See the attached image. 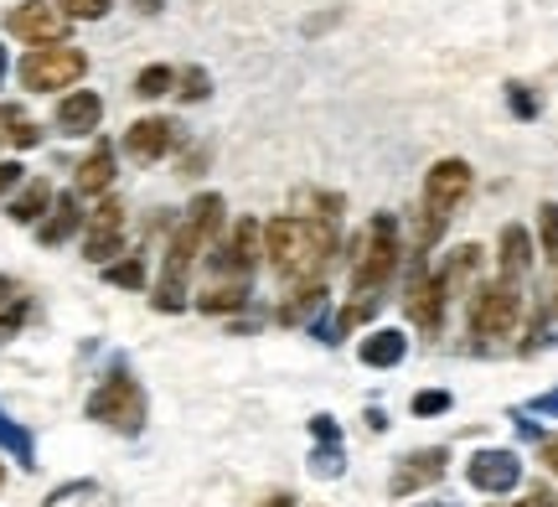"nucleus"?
Returning <instances> with one entry per match:
<instances>
[{
	"label": "nucleus",
	"mask_w": 558,
	"mask_h": 507,
	"mask_svg": "<svg viewBox=\"0 0 558 507\" xmlns=\"http://www.w3.org/2000/svg\"><path fill=\"white\" fill-rule=\"evenodd\" d=\"M320 213H284L275 224H264V259L279 280L290 285H320V269L337 254V213L341 197H316Z\"/></svg>",
	"instance_id": "1"
},
{
	"label": "nucleus",
	"mask_w": 558,
	"mask_h": 507,
	"mask_svg": "<svg viewBox=\"0 0 558 507\" xmlns=\"http://www.w3.org/2000/svg\"><path fill=\"white\" fill-rule=\"evenodd\" d=\"M357 358L367 367H399L403 358H409V337H403V331H393V326H383V331H373V337H362Z\"/></svg>",
	"instance_id": "19"
},
{
	"label": "nucleus",
	"mask_w": 558,
	"mask_h": 507,
	"mask_svg": "<svg viewBox=\"0 0 558 507\" xmlns=\"http://www.w3.org/2000/svg\"><path fill=\"white\" fill-rule=\"evenodd\" d=\"M171 145H177V124L160 120V114H150V120H135L130 130H124V156H130V161H140V166L160 161Z\"/></svg>",
	"instance_id": "14"
},
{
	"label": "nucleus",
	"mask_w": 558,
	"mask_h": 507,
	"mask_svg": "<svg viewBox=\"0 0 558 507\" xmlns=\"http://www.w3.org/2000/svg\"><path fill=\"white\" fill-rule=\"evenodd\" d=\"M527 269H533V239H527V228L522 224H507L497 239V280H512L522 285L527 280Z\"/></svg>",
	"instance_id": "15"
},
{
	"label": "nucleus",
	"mask_w": 558,
	"mask_h": 507,
	"mask_svg": "<svg viewBox=\"0 0 558 507\" xmlns=\"http://www.w3.org/2000/svg\"><path fill=\"white\" fill-rule=\"evenodd\" d=\"M21 322H26V305H5V311H0V342H5V337H16L21 331Z\"/></svg>",
	"instance_id": "33"
},
{
	"label": "nucleus",
	"mask_w": 558,
	"mask_h": 507,
	"mask_svg": "<svg viewBox=\"0 0 558 507\" xmlns=\"http://www.w3.org/2000/svg\"><path fill=\"white\" fill-rule=\"evenodd\" d=\"M114 186V145H94L88 156L78 161V177H73V192L78 197H104Z\"/></svg>",
	"instance_id": "18"
},
{
	"label": "nucleus",
	"mask_w": 558,
	"mask_h": 507,
	"mask_svg": "<svg viewBox=\"0 0 558 507\" xmlns=\"http://www.w3.org/2000/svg\"><path fill=\"white\" fill-rule=\"evenodd\" d=\"M21 88H32V94H58V88H73V83L88 73V58H83L78 47H37V52H26L21 58Z\"/></svg>",
	"instance_id": "7"
},
{
	"label": "nucleus",
	"mask_w": 558,
	"mask_h": 507,
	"mask_svg": "<svg viewBox=\"0 0 558 507\" xmlns=\"http://www.w3.org/2000/svg\"><path fill=\"white\" fill-rule=\"evenodd\" d=\"M222 233V197L218 192H202L197 203L186 207V218L171 233V249H166V269H160L156 285V311H181L186 305V275L192 264L213 249V239Z\"/></svg>",
	"instance_id": "3"
},
{
	"label": "nucleus",
	"mask_w": 558,
	"mask_h": 507,
	"mask_svg": "<svg viewBox=\"0 0 558 507\" xmlns=\"http://www.w3.org/2000/svg\"><path fill=\"white\" fill-rule=\"evenodd\" d=\"M104 280H109V285H120V290H140V285H145V264H140V259L104 264Z\"/></svg>",
	"instance_id": "25"
},
{
	"label": "nucleus",
	"mask_w": 558,
	"mask_h": 507,
	"mask_svg": "<svg viewBox=\"0 0 558 507\" xmlns=\"http://www.w3.org/2000/svg\"><path fill=\"white\" fill-rule=\"evenodd\" d=\"M0 79H5V47H0Z\"/></svg>",
	"instance_id": "43"
},
{
	"label": "nucleus",
	"mask_w": 558,
	"mask_h": 507,
	"mask_svg": "<svg viewBox=\"0 0 558 507\" xmlns=\"http://www.w3.org/2000/svg\"><path fill=\"white\" fill-rule=\"evenodd\" d=\"M507 99H512V114H522V120H533V114H538V99H533L522 83H507Z\"/></svg>",
	"instance_id": "32"
},
{
	"label": "nucleus",
	"mask_w": 558,
	"mask_h": 507,
	"mask_svg": "<svg viewBox=\"0 0 558 507\" xmlns=\"http://www.w3.org/2000/svg\"><path fill=\"white\" fill-rule=\"evenodd\" d=\"M11 295H16V290H11V280H5V275H0V311L11 305Z\"/></svg>",
	"instance_id": "39"
},
{
	"label": "nucleus",
	"mask_w": 558,
	"mask_h": 507,
	"mask_svg": "<svg viewBox=\"0 0 558 507\" xmlns=\"http://www.w3.org/2000/svg\"><path fill=\"white\" fill-rule=\"evenodd\" d=\"M243 301H248V285H207L197 295L202 311H239Z\"/></svg>",
	"instance_id": "24"
},
{
	"label": "nucleus",
	"mask_w": 558,
	"mask_h": 507,
	"mask_svg": "<svg viewBox=\"0 0 558 507\" xmlns=\"http://www.w3.org/2000/svg\"><path fill=\"white\" fill-rule=\"evenodd\" d=\"M418 507H460V503H450V497H439V503H418Z\"/></svg>",
	"instance_id": "41"
},
{
	"label": "nucleus",
	"mask_w": 558,
	"mask_h": 507,
	"mask_svg": "<svg viewBox=\"0 0 558 507\" xmlns=\"http://www.w3.org/2000/svg\"><path fill=\"white\" fill-rule=\"evenodd\" d=\"M450 409V394L445 388H424V394H414V414H445Z\"/></svg>",
	"instance_id": "31"
},
{
	"label": "nucleus",
	"mask_w": 558,
	"mask_h": 507,
	"mask_svg": "<svg viewBox=\"0 0 558 507\" xmlns=\"http://www.w3.org/2000/svg\"><path fill=\"white\" fill-rule=\"evenodd\" d=\"M538 239H543V254H554L558 259V203L538 207Z\"/></svg>",
	"instance_id": "28"
},
{
	"label": "nucleus",
	"mask_w": 558,
	"mask_h": 507,
	"mask_svg": "<svg viewBox=\"0 0 558 507\" xmlns=\"http://www.w3.org/2000/svg\"><path fill=\"white\" fill-rule=\"evenodd\" d=\"M512 507H558V503H554V497H548L543 487H533L527 497H522V503H512Z\"/></svg>",
	"instance_id": "36"
},
{
	"label": "nucleus",
	"mask_w": 558,
	"mask_h": 507,
	"mask_svg": "<svg viewBox=\"0 0 558 507\" xmlns=\"http://www.w3.org/2000/svg\"><path fill=\"white\" fill-rule=\"evenodd\" d=\"M124 244V207L114 197H104L94 213H88V233H83V254L88 264H109Z\"/></svg>",
	"instance_id": "12"
},
{
	"label": "nucleus",
	"mask_w": 558,
	"mask_h": 507,
	"mask_svg": "<svg viewBox=\"0 0 558 507\" xmlns=\"http://www.w3.org/2000/svg\"><path fill=\"white\" fill-rule=\"evenodd\" d=\"M5 120H11V141H16V145H26V150H32V145L41 141V130H37L32 120H26L21 109H5Z\"/></svg>",
	"instance_id": "30"
},
{
	"label": "nucleus",
	"mask_w": 558,
	"mask_h": 507,
	"mask_svg": "<svg viewBox=\"0 0 558 507\" xmlns=\"http://www.w3.org/2000/svg\"><path fill=\"white\" fill-rule=\"evenodd\" d=\"M171 88H177V68H166V62H150V68H140L135 73L140 99H160V94H171Z\"/></svg>",
	"instance_id": "23"
},
{
	"label": "nucleus",
	"mask_w": 558,
	"mask_h": 507,
	"mask_svg": "<svg viewBox=\"0 0 558 507\" xmlns=\"http://www.w3.org/2000/svg\"><path fill=\"white\" fill-rule=\"evenodd\" d=\"M109 5L114 0H58V11L68 21H99V16H109Z\"/></svg>",
	"instance_id": "26"
},
{
	"label": "nucleus",
	"mask_w": 558,
	"mask_h": 507,
	"mask_svg": "<svg viewBox=\"0 0 558 507\" xmlns=\"http://www.w3.org/2000/svg\"><path fill=\"white\" fill-rule=\"evenodd\" d=\"M11 141V120H5V109H0V145Z\"/></svg>",
	"instance_id": "40"
},
{
	"label": "nucleus",
	"mask_w": 558,
	"mask_h": 507,
	"mask_svg": "<svg viewBox=\"0 0 558 507\" xmlns=\"http://www.w3.org/2000/svg\"><path fill=\"white\" fill-rule=\"evenodd\" d=\"M264 228L254 224V218H239L233 224V233L218 244V254H213V275L218 280L213 285H248V275H254V264H259L264 254Z\"/></svg>",
	"instance_id": "8"
},
{
	"label": "nucleus",
	"mask_w": 558,
	"mask_h": 507,
	"mask_svg": "<svg viewBox=\"0 0 558 507\" xmlns=\"http://www.w3.org/2000/svg\"><path fill=\"white\" fill-rule=\"evenodd\" d=\"M465 476H471V487L486 492V497H507V492H518V482H522V461L512 450H476Z\"/></svg>",
	"instance_id": "11"
},
{
	"label": "nucleus",
	"mask_w": 558,
	"mask_h": 507,
	"mask_svg": "<svg viewBox=\"0 0 558 507\" xmlns=\"http://www.w3.org/2000/svg\"><path fill=\"white\" fill-rule=\"evenodd\" d=\"M399 254H403V239H399V218L393 213H378L373 224H367V233L357 239V264H352V301H347V311H341L337 322V337H347L357 322H367L373 311L383 305V290L393 285V275H399ZM331 337V342H337Z\"/></svg>",
	"instance_id": "2"
},
{
	"label": "nucleus",
	"mask_w": 558,
	"mask_h": 507,
	"mask_svg": "<svg viewBox=\"0 0 558 507\" xmlns=\"http://www.w3.org/2000/svg\"><path fill=\"white\" fill-rule=\"evenodd\" d=\"M83 228V213H78V192H62V197H52V207H47V218L37 224V239L47 249L68 244L73 233Z\"/></svg>",
	"instance_id": "17"
},
{
	"label": "nucleus",
	"mask_w": 558,
	"mask_h": 507,
	"mask_svg": "<svg viewBox=\"0 0 558 507\" xmlns=\"http://www.w3.org/2000/svg\"><path fill=\"white\" fill-rule=\"evenodd\" d=\"M5 32L26 47H58L68 37V16L58 11V0H21L5 16Z\"/></svg>",
	"instance_id": "9"
},
{
	"label": "nucleus",
	"mask_w": 558,
	"mask_h": 507,
	"mask_svg": "<svg viewBox=\"0 0 558 507\" xmlns=\"http://www.w3.org/2000/svg\"><path fill=\"white\" fill-rule=\"evenodd\" d=\"M47 207H52V186L32 182L16 203H11V224H41V213H47Z\"/></svg>",
	"instance_id": "22"
},
{
	"label": "nucleus",
	"mask_w": 558,
	"mask_h": 507,
	"mask_svg": "<svg viewBox=\"0 0 558 507\" xmlns=\"http://www.w3.org/2000/svg\"><path fill=\"white\" fill-rule=\"evenodd\" d=\"M104 120V99L94 88H73L68 99L58 104V130L62 135H94Z\"/></svg>",
	"instance_id": "16"
},
{
	"label": "nucleus",
	"mask_w": 558,
	"mask_h": 507,
	"mask_svg": "<svg viewBox=\"0 0 558 507\" xmlns=\"http://www.w3.org/2000/svg\"><path fill=\"white\" fill-rule=\"evenodd\" d=\"M16 186H21V166L0 161V197H5V192H16Z\"/></svg>",
	"instance_id": "34"
},
{
	"label": "nucleus",
	"mask_w": 558,
	"mask_h": 507,
	"mask_svg": "<svg viewBox=\"0 0 558 507\" xmlns=\"http://www.w3.org/2000/svg\"><path fill=\"white\" fill-rule=\"evenodd\" d=\"M471 186H476L471 161L445 156V161L429 166V177H424V233H418V249H429L439 233L450 228V218L460 213V203L471 197Z\"/></svg>",
	"instance_id": "4"
},
{
	"label": "nucleus",
	"mask_w": 558,
	"mask_h": 507,
	"mask_svg": "<svg viewBox=\"0 0 558 507\" xmlns=\"http://www.w3.org/2000/svg\"><path fill=\"white\" fill-rule=\"evenodd\" d=\"M558 264V259H554ZM554 316H558V269H554Z\"/></svg>",
	"instance_id": "42"
},
{
	"label": "nucleus",
	"mask_w": 558,
	"mask_h": 507,
	"mask_svg": "<svg viewBox=\"0 0 558 507\" xmlns=\"http://www.w3.org/2000/svg\"><path fill=\"white\" fill-rule=\"evenodd\" d=\"M177 94L186 104H197V99H207V94H213V83H207V73H202V68H186V73H177Z\"/></svg>",
	"instance_id": "29"
},
{
	"label": "nucleus",
	"mask_w": 558,
	"mask_h": 507,
	"mask_svg": "<svg viewBox=\"0 0 558 507\" xmlns=\"http://www.w3.org/2000/svg\"><path fill=\"white\" fill-rule=\"evenodd\" d=\"M0 446H5V450H16L21 461L32 467V435H26V430H21V425H11L5 414H0Z\"/></svg>",
	"instance_id": "27"
},
{
	"label": "nucleus",
	"mask_w": 558,
	"mask_h": 507,
	"mask_svg": "<svg viewBox=\"0 0 558 507\" xmlns=\"http://www.w3.org/2000/svg\"><path fill=\"white\" fill-rule=\"evenodd\" d=\"M88 420L120 430V435H140V430H145V388H140L124 367H114V373L88 394Z\"/></svg>",
	"instance_id": "6"
},
{
	"label": "nucleus",
	"mask_w": 558,
	"mask_h": 507,
	"mask_svg": "<svg viewBox=\"0 0 558 507\" xmlns=\"http://www.w3.org/2000/svg\"><path fill=\"white\" fill-rule=\"evenodd\" d=\"M538 456H543V467H548V471H554V476H558V435H548V440H543V450H538Z\"/></svg>",
	"instance_id": "35"
},
{
	"label": "nucleus",
	"mask_w": 558,
	"mask_h": 507,
	"mask_svg": "<svg viewBox=\"0 0 558 507\" xmlns=\"http://www.w3.org/2000/svg\"><path fill=\"white\" fill-rule=\"evenodd\" d=\"M290 503H295V497H290V492H275V497H264L259 507H290Z\"/></svg>",
	"instance_id": "38"
},
{
	"label": "nucleus",
	"mask_w": 558,
	"mask_h": 507,
	"mask_svg": "<svg viewBox=\"0 0 558 507\" xmlns=\"http://www.w3.org/2000/svg\"><path fill=\"white\" fill-rule=\"evenodd\" d=\"M476 269H481V249L476 244H460L445 254V264H439V280H445V290H476Z\"/></svg>",
	"instance_id": "21"
},
{
	"label": "nucleus",
	"mask_w": 558,
	"mask_h": 507,
	"mask_svg": "<svg viewBox=\"0 0 558 507\" xmlns=\"http://www.w3.org/2000/svg\"><path fill=\"white\" fill-rule=\"evenodd\" d=\"M445 280H439V269H424V264H414V275H409V290H403V311H409V322L418 326V331H429V337H439V326H445Z\"/></svg>",
	"instance_id": "10"
},
{
	"label": "nucleus",
	"mask_w": 558,
	"mask_h": 507,
	"mask_svg": "<svg viewBox=\"0 0 558 507\" xmlns=\"http://www.w3.org/2000/svg\"><path fill=\"white\" fill-rule=\"evenodd\" d=\"M533 409H538V414H558V388L538 394V399H533Z\"/></svg>",
	"instance_id": "37"
},
{
	"label": "nucleus",
	"mask_w": 558,
	"mask_h": 507,
	"mask_svg": "<svg viewBox=\"0 0 558 507\" xmlns=\"http://www.w3.org/2000/svg\"><path fill=\"white\" fill-rule=\"evenodd\" d=\"M445 450L439 446H429V450H414V456H403L399 467H393V476H388V492L393 497H414V492H424V487H435L439 476H445Z\"/></svg>",
	"instance_id": "13"
},
{
	"label": "nucleus",
	"mask_w": 558,
	"mask_h": 507,
	"mask_svg": "<svg viewBox=\"0 0 558 507\" xmlns=\"http://www.w3.org/2000/svg\"><path fill=\"white\" fill-rule=\"evenodd\" d=\"M522 326V285L486 280L471 290V337L481 342H507Z\"/></svg>",
	"instance_id": "5"
},
{
	"label": "nucleus",
	"mask_w": 558,
	"mask_h": 507,
	"mask_svg": "<svg viewBox=\"0 0 558 507\" xmlns=\"http://www.w3.org/2000/svg\"><path fill=\"white\" fill-rule=\"evenodd\" d=\"M311 435L320 440V450L311 456V471H316V476H341V435H337V420H331V414H316V420H311Z\"/></svg>",
	"instance_id": "20"
}]
</instances>
